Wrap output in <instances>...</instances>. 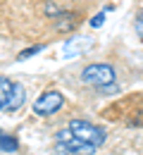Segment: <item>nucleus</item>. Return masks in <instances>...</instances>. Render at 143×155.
<instances>
[{"label": "nucleus", "instance_id": "obj_2", "mask_svg": "<svg viewBox=\"0 0 143 155\" xmlns=\"http://www.w3.org/2000/svg\"><path fill=\"white\" fill-rule=\"evenodd\" d=\"M55 150L62 155H93L96 146L81 141L79 136H74L69 129H60L55 134Z\"/></svg>", "mask_w": 143, "mask_h": 155}, {"label": "nucleus", "instance_id": "obj_4", "mask_svg": "<svg viewBox=\"0 0 143 155\" xmlns=\"http://www.w3.org/2000/svg\"><path fill=\"white\" fill-rule=\"evenodd\" d=\"M62 105H64V96L60 91H43L41 96L34 100L31 110H34V115H38V117H50V115H55Z\"/></svg>", "mask_w": 143, "mask_h": 155}, {"label": "nucleus", "instance_id": "obj_3", "mask_svg": "<svg viewBox=\"0 0 143 155\" xmlns=\"http://www.w3.org/2000/svg\"><path fill=\"white\" fill-rule=\"evenodd\" d=\"M67 129H69L74 136H79L81 141L91 143V146H96V148H98V146H102V143L107 141L105 129L96 127L93 122H86V119H72V122L67 124Z\"/></svg>", "mask_w": 143, "mask_h": 155}, {"label": "nucleus", "instance_id": "obj_7", "mask_svg": "<svg viewBox=\"0 0 143 155\" xmlns=\"http://www.w3.org/2000/svg\"><path fill=\"white\" fill-rule=\"evenodd\" d=\"M12 88H15V81H10L7 77H0V112H7V103L12 96Z\"/></svg>", "mask_w": 143, "mask_h": 155}, {"label": "nucleus", "instance_id": "obj_5", "mask_svg": "<svg viewBox=\"0 0 143 155\" xmlns=\"http://www.w3.org/2000/svg\"><path fill=\"white\" fill-rule=\"evenodd\" d=\"M81 24V15L79 12H72V10H62L60 15L55 17V29L60 31V34H67V31H74L76 26Z\"/></svg>", "mask_w": 143, "mask_h": 155}, {"label": "nucleus", "instance_id": "obj_10", "mask_svg": "<svg viewBox=\"0 0 143 155\" xmlns=\"http://www.w3.org/2000/svg\"><path fill=\"white\" fill-rule=\"evenodd\" d=\"M134 31L138 34V38L143 41V12H138L136 15V19H134Z\"/></svg>", "mask_w": 143, "mask_h": 155}, {"label": "nucleus", "instance_id": "obj_13", "mask_svg": "<svg viewBox=\"0 0 143 155\" xmlns=\"http://www.w3.org/2000/svg\"><path fill=\"white\" fill-rule=\"evenodd\" d=\"M55 155H62V153H55Z\"/></svg>", "mask_w": 143, "mask_h": 155}, {"label": "nucleus", "instance_id": "obj_6", "mask_svg": "<svg viewBox=\"0 0 143 155\" xmlns=\"http://www.w3.org/2000/svg\"><path fill=\"white\" fill-rule=\"evenodd\" d=\"M24 100H26V91H24V86L15 81V88H12V96H10V103H7V112H17L21 105H24Z\"/></svg>", "mask_w": 143, "mask_h": 155}, {"label": "nucleus", "instance_id": "obj_11", "mask_svg": "<svg viewBox=\"0 0 143 155\" xmlns=\"http://www.w3.org/2000/svg\"><path fill=\"white\" fill-rule=\"evenodd\" d=\"M60 12H62V10L57 7V5H53V2H48V5H45V15H48L50 19H55V17L60 15Z\"/></svg>", "mask_w": 143, "mask_h": 155}, {"label": "nucleus", "instance_id": "obj_8", "mask_svg": "<svg viewBox=\"0 0 143 155\" xmlns=\"http://www.w3.org/2000/svg\"><path fill=\"white\" fill-rule=\"evenodd\" d=\"M17 148H19V141L15 136L0 131V153H17Z\"/></svg>", "mask_w": 143, "mask_h": 155}, {"label": "nucleus", "instance_id": "obj_12", "mask_svg": "<svg viewBox=\"0 0 143 155\" xmlns=\"http://www.w3.org/2000/svg\"><path fill=\"white\" fill-rule=\"evenodd\" d=\"M102 21H105V12H98V15H96V17L91 19V26H93V29H100V26H102Z\"/></svg>", "mask_w": 143, "mask_h": 155}, {"label": "nucleus", "instance_id": "obj_1", "mask_svg": "<svg viewBox=\"0 0 143 155\" xmlns=\"http://www.w3.org/2000/svg\"><path fill=\"white\" fill-rule=\"evenodd\" d=\"M117 79V72L112 64H105V62H96V64H88L81 69V81L86 86H93V88H105V86H112Z\"/></svg>", "mask_w": 143, "mask_h": 155}, {"label": "nucleus", "instance_id": "obj_9", "mask_svg": "<svg viewBox=\"0 0 143 155\" xmlns=\"http://www.w3.org/2000/svg\"><path fill=\"white\" fill-rule=\"evenodd\" d=\"M43 50H45V45H31V48L21 50L19 55H17V60H29L31 55H36V53H43Z\"/></svg>", "mask_w": 143, "mask_h": 155}]
</instances>
